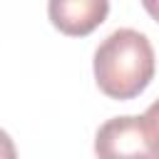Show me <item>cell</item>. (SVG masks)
Segmentation results:
<instances>
[{
  "label": "cell",
  "mask_w": 159,
  "mask_h": 159,
  "mask_svg": "<svg viewBox=\"0 0 159 159\" xmlns=\"http://www.w3.org/2000/svg\"><path fill=\"white\" fill-rule=\"evenodd\" d=\"M142 5H144V10L149 12V17L159 22V0H142Z\"/></svg>",
  "instance_id": "5b68a950"
},
{
  "label": "cell",
  "mask_w": 159,
  "mask_h": 159,
  "mask_svg": "<svg viewBox=\"0 0 159 159\" xmlns=\"http://www.w3.org/2000/svg\"><path fill=\"white\" fill-rule=\"evenodd\" d=\"M157 70L149 37L132 27H119L107 35L94 50V80L102 94L112 99L139 97Z\"/></svg>",
  "instance_id": "6da1fadb"
},
{
  "label": "cell",
  "mask_w": 159,
  "mask_h": 159,
  "mask_svg": "<svg viewBox=\"0 0 159 159\" xmlns=\"http://www.w3.org/2000/svg\"><path fill=\"white\" fill-rule=\"evenodd\" d=\"M144 114H147V117L154 122V127L159 129V99H157V102H152V104L147 107V112H144Z\"/></svg>",
  "instance_id": "8992f818"
},
{
  "label": "cell",
  "mask_w": 159,
  "mask_h": 159,
  "mask_svg": "<svg viewBox=\"0 0 159 159\" xmlns=\"http://www.w3.org/2000/svg\"><path fill=\"white\" fill-rule=\"evenodd\" d=\"M94 152L99 157H132V159H159V129L154 122L142 117H112L94 137Z\"/></svg>",
  "instance_id": "7a4b0ae2"
},
{
  "label": "cell",
  "mask_w": 159,
  "mask_h": 159,
  "mask_svg": "<svg viewBox=\"0 0 159 159\" xmlns=\"http://www.w3.org/2000/svg\"><path fill=\"white\" fill-rule=\"evenodd\" d=\"M50 22L70 37L94 32L109 15V0H47Z\"/></svg>",
  "instance_id": "3957f363"
},
{
  "label": "cell",
  "mask_w": 159,
  "mask_h": 159,
  "mask_svg": "<svg viewBox=\"0 0 159 159\" xmlns=\"http://www.w3.org/2000/svg\"><path fill=\"white\" fill-rule=\"evenodd\" d=\"M15 154H17V149L10 139V134L5 129H0V159H12Z\"/></svg>",
  "instance_id": "277c9868"
}]
</instances>
